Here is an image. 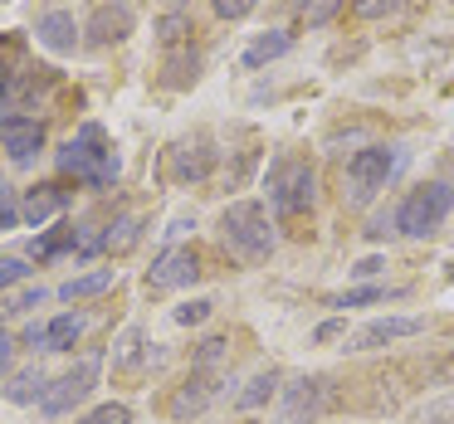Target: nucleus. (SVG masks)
<instances>
[{
    "label": "nucleus",
    "instance_id": "obj_39",
    "mask_svg": "<svg viewBox=\"0 0 454 424\" xmlns=\"http://www.w3.org/2000/svg\"><path fill=\"white\" fill-rule=\"evenodd\" d=\"M11 89H15V73L0 64V98H11Z\"/></svg>",
    "mask_w": 454,
    "mask_h": 424
},
{
    "label": "nucleus",
    "instance_id": "obj_32",
    "mask_svg": "<svg viewBox=\"0 0 454 424\" xmlns=\"http://www.w3.org/2000/svg\"><path fill=\"white\" fill-rule=\"evenodd\" d=\"M386 288H352V293L333 297V307H362V303H381Z\"/></svg>",
    "mask_w": 454,
    "mask_h": 424
},
{
    "label": "nucleus",
    "instance_id": "obj_24",
    "mask_svg": "<svg viewBox=\"0 0 454 424\" xmlns=\"http://www.w3.org/2000/svg\"><path fill=\"white\" fill-rule=\"evenodd\" d=\"M225 351H230L225 336H210V342H200V351H196V361H191V371H215V366L225 361Z\"/></svg>",
    "mask_w": 454,
    "mask_h": 424
},
{
    "label": "nucleus",
    "instance_id": "obj_30",
    "mask_svg": "<svg viewBox=\"0 0 454 424\" xmlns=\"http://www.w3.org/2000/svg\"><path fill=\"white\" fill-rule=\"evenodd\" d=\"M210 5H215L220 20H245V15L259 11V0H210Z\"/></svg>",
    "mask_w": 454,
    "mask_h": 424
},
{
    "label": "nucleus",
    "instance_id": "obj_20",
    "mask_svg": "<svg viewBox=\"0 0 454 424\" xmlns=\"http://www.w3.org/2000/svg\"><path fill=\"white\" fill-rule=\"evenodd\" d=\"M274 390H278V371H259L254 381L235 395V405H239V410H259V405L274 400Z\"/></svg>",
    "mask_w": 454,
    "mask_h": 424
},
{
    "label": "nucleus",
    "instance_id": "obj_17",
    "mask_svg": "<svg viewBox=\"0 0 454 424\" xmlns=\"http://www.w3.org/2000/svg\"><path fill=\"white\" fill-rule=\"evenodd\" d=\"M288 50H294V35H284V30H264V35H259V40L245 50V69H264V64L284 59Z\"/></svg>",
    "mask_w": 454,
    "mask_h": 424
},
{
    "label": "nucleus",
    "instance_id": "obj_25",
    "mask_svg": "<svg viewBox=\"0 0 454 424\" xmlns=\"http://www.w3.org/2000/svg\"><path fill=\"white\" fill-rule=\"evenodd\" d=\"M186 30H191V15L186 11H176V15H167V20H161V44H186Z\"/></svg>",
    "mask_w": 454,
    "mask_h": 424
},
{
    "label": "nucleus",
    "instance_id": "obj_10",
    "mask_svg": "<svg viewBox=\"0 0 454 424\" xmlns=\"http://www.w3.org/2000/svg\"><path fill=\"white\" fill-rule=\"evenodd\" d=\"M0 147L11 151V161L30 166V161L40 157V147H44V127H40L35 118H20V112H11V118H5V127H0Z\"/></svg>",
    "mask_w": 454,
    "mask_h": 424
},
{
    "label": "nucleus",
    "instance_id": "obj_37",
    "mask_svg": "<svg viewBox=\"0 0 454 424\" xmlns=\"http://www.w3.org/2000/svg\"><path fill=\"white\" fill-rule=\"evenodd\" d=\"M342 332H347L342 322H323V327L313 332V342H333V336H342Z\"/></svg>",
    "mask_w": 454,
    "mask_h": 424
},
{
    "label": "nucleus",
    "instance_id": "obj_14",
    "mask_svg": "<svg viewBox=\"0 0 454 424\" xmlns=\"http://www.w3.org/2000/svg\"><path fill=\"white\" fill-rule=\"evenodd\" d=\"M35 40H40L50 54H74L79 50V25H74L69 11H50V15L35 20Z\"/></svg>",
    "mask_w": 454,
    "mask_h": 424
},
{
    "label": "nucleus",
    "instance_id": "obj_36",
    "mask_svg": "<svg viewBox=\"0 0 454 424\" xmlns=\"http://www.w3.org/2000/svg\"><path fill=\"white\" fill-rule=\"evenodd\" d=\"M11 356H15V336H5V332H0V375L11 371Z\"/></svg>",
    "mask_w": 454,
    "mask_h": 424
},
{
    "label": "nucleus",
    "instance_id": "obj_33",
    "mask_svg": "<svg viewBox=\"0 0 454 424\" xmlns=\"http://www.w3.org/2000/svg\"><path fill=\"white\" fill-rule=\"evenodd\" d=\"M381 268H386V258H381V254H366L362 264L352 268V274H356V278H376V274H381Z\"/></svg>",
    "mask_w": 454,
    "mask_h": 424
},
{
    "label": "nucleus",
    "instance_id": "obj_27",
    "mask_svg": "<svg viewBox=\"0 0 454 424\" xmlns=\"http://www.w3.org/2000/svg\"><path fill=\"white\" fill-rule=\"evenodd\" d=\"M25 278H30V264H25V258L0 254V288H15V283H25Z\"/></svg>",
    "mask_w": 454,
    "mask_h": 424
},
{
    "label": "nucleus",
    "instance_id": "obj_5",
    "mask_svg": "<svg viewBox=\"0 0 454 424\" xmlns=\"http://www.w3.org/2000/svg\"><path fill=\"white\" fill-rule=\"evenodd\" d=\"M401 166V151L395 147H362L352 161H347V205H372L376 190H386L391 171Z\"/></svg>",
    "mask_w": 454,
    "mask_h": 424
},
{
    "label": "nucleus",
    "instance_id": "obj_31",
    "mask_svg": "<svg viewBox=\"0 0 454 424\" xmlns=\"http://www.w3.org/2000/svg\"><path fill=\"white\" fill-rule=\"evenodd\" d=\"M83 424H132V410L128 405H98Z\"/></svg>",
    "mask_w": 454,
    "mask_h": 424
},
{
    "label": "nucleus",
    "instance_id": "obj_13",
    "mask_svg": "<svg viewBox=\"0 0 454 424\" xmlns=\"http://www.w3.org/2000/svg\"><path fill=\"white\" fill-rule=\"evenodd\" d=\"M215 395H220V375L215 371H191V381L171 395V414H176V420H191V414L210 410Z\"/></svg>",
    "mask_w": 454,
    "mask_h": 424
},
{
    "label": "nucleus",
    "instance_id": "obj_22",
    "mask_svg": "<svg viewBox=\"0 0 454 424\" xmlns=\"http://www.w3.org/2000/svg\"><path fill=\"white\" fill-rule=\"evenodd\" d=\"M137 229H142V220H137V215H122L118 225H113L108 235H103V249H113V254L132 249V244H137Z\"/></svg>",
    "mask_w": 454,
    "mask_h": 424
},
{
    "label": "nucleus",
    "instance_id": "obj_9",
    "mask_svg": "<svg viewBox=\"0 0 454 424\" xmlns=\"http://www.w3.org/2000/svg\"><path fill=\"white\" fill-rule=\"evenodd\" d=\"M210 166H215V142H210L206 132L181 137L176 147H171V176L176 181H206Z\"/></svg>",
    "mask_w": 454,
    "mask_h": 424
},
{
    "label": "nucleus",
    "instance_id": "obj_3",
    "mask_svg": "<svg viewBox=\"0 0 454 424\" xmlns=\"http://www.w3.org/2000/svg\"><path fill=\"white\" fill-rule=\"evenodd\" d=\"M264 190H269V205L278 210V215H303V210H313V196H317V176L313 166H308L303 157H278L274 166H269L264 176Z\"/></svg>",
    "mask_w": 454,
    "mask_h": 424
},
{
    "label": "nucleus",
    "instance_id": "obj_6",
    "mask_svg": "<svg viewBox=\"0 0 454 424\" xmlns=\"http://www.w3.org/2000/svg\"><path fill=\"white\" fill-rule=\"evenodd\" d=\"M98 356H89V361H79L74 366V371H64L59 381H50V390H44V400H40V410L50 414V420H59V414H69L74 405L83 400V395L93 390V385H98Z\"/></svg>",
    "mask_w": 454,
    "mask_h": 424
},
{
    "label": "nucleus",
    "instance_id": "obj_23",
    "mask_svg": "<svg viewBox=\"0 0 454 424\" xmlns=\"http://www.w3.org/2000/svg\"><path fill=\"white\" fill-rule=\"evenodd\" d=\"M142 351V327H122V336L113 342V366H132Z\"/></svg>",
    "mask_w": 454,
    "mask_h": 424
},
{
    "label": "nucleus",
    "instance_id": "obj_2",
    "mask_svg": "<svg viewBox=\"0 0 454 424\" xmlns=\"http://www.w3.org/2000/svg\"><path fill=\"white\" fill-rule=\"evenodd\" d=\"M54 161H59V171L89 181V186H113V181H118V151H113L108 132H103L98 122H83L79 137H74Z\"/></svg>",
    "mask_w": 454,
    "mask_h": 424
},
{
    "label": "nucleus",
    "instance_id": "obj_19",
    "mask_svg": "<svg viewBox=\"0 0 454 424\" xmlns=\"http://www.w3.org/2000/svg\"><path fill=\"white\" fill-rule=\"evenodd\" d=\"M83 332V317L79 312H59L54 322H44V351H74Z\"/></svg>",
    "mask_w": 454,
    "mask_h": 424
},
{
    "label": "nucleus",
    "instance_id": "obj_18",
    "mask_svg": "<svg viewBox=\"0 0 454 424\" xmlns=\"http://www.w3.org/2000/svg\"><path fill=\"white\" fill-rule=\"evenodd\" d=\"M44 390H50V375H44L40 366H25V371H15V381L5 385V400L30 405V400H44Z\"/></svg>",
    "mask_w": 454,
    "mask_h": 424
},
{
    "label": "nucleus",
    "instance_id": "obj_11",
    "mask_svg": "<svg viewBox=\"0 0 454 424\" xmlns=\"http://www.w3.org/2000/svg\"><path fill=\"white\" fill-rule=\"evenodd\" d=\"M132 25H137V15H132L128 0H108V5H98L89 20V40L93 44H122L132 35Z\"/></svg>",
    "mask_w": 454,
    "mask_h": 424
},
{
    "label": "nucleus",
    "instance_id": "obj_8",
    "mask_svg": "<svg viewBox=\"0 0 454 424\" xmlns=\"http://www.w3.org/2000/svg\"><path fill=\"white\" fill-rule=\"evenodd\" d=\"M200 278V254L191 244H171L157 254V264L147 268V288L152 293H167V288H186Z\"/></svg>",
    "mask_w": 454,
    "mask_h": 424
},
{
    "label": "nucleus",
    "instance_id": "obj_34",
    "mask_svg": "<svg viewBox=\"0 0 454 424\" xmlns=\"http://www.w3.org/2000/svg\"><path fill=\"white\" fill-rule=\"evenodd\" d=\"M44 303V288H35V293H25V297H15L11 307H5V312H30V307H40Z\"/></svg>",
    "mask_w": 454,
    "mask_h": 424
},
{
    "label": "nucleus",
    "instance_id": "obj_12",
    "mask_svg": "<svg viewBox=\"0 0 454 424\" xmlns=\"http://www.w3.org/2000/svg\"><path fill=\"white\" fill-rule=\"evenodd\" d=\"M420 317H376V322H366L362 332L347 342V351H376V346H386V342H401V336H415L420 332Z\"/></svg>",
    "mask_w": 454,
    "mask_h": 424
},
{
    "label": "nucleus",
    "instance_id": "obj_1",
    "mask_svg": "<svg viewBox=\"0 0 454 424\" xmlns=\"http://www.w3.org/2000/svg\"><path fill=\"white\" fill-rule=\"evenodd\" d=\"M220 235H225L230 254L245 258V264H264L274 254V225H269V210L259 200H235L220 215Z\"/></svg>",
    "mask_w": 454,
    "mask_h": 424
},
{
    "label": "nucleus",
    "instance_id": "obj_4",
    "mask_svg": "<svg viewBox=\"0 0 454 424\" xmlns=\"http://www.w3.org/2000/svg\"><path fill=\"white\" fill-rule=\"evenodd\" d=\"M454 210V186L450 181H425L420 190H411V196L401 200V210H395V229L411 239H425L434 235V229L444 225V215Z\"/></svg>",
    "mask_w": 454,
    "mask_h": 424
},
{
    "label": "nucleus",
    "instance_id": "obj_26",
    "mask_svg": "<svg viewBox=\"0 0 454 424\" xmlns=\"http://www.w3.org/2000/svg\"><path fill=\"white\" fill-rule=\"evenodd\" d=\"M210 307H215L210 297H196V303H181L176 312H171V322H181V327H196V322H206V317H210Z\"/></svg>",
    "mask_w": 454,
    "mask_h": 424
},
{
    "label": "nucleus",
    "instance_id": "obj_40",
    "mask_svg": "<svg viewBox=\"0 0 454 424\" xmlns=\"http://www.w3.org/2000/svg\"><path fill=\"white\" fill-rule=\"evenodd\" d=\"M5 200H11V190H5V181H0V205H5Z\"/></svg>",
    "mask_w": 454,
    "mask_h": 424
},
{
    "label": "nucleus",
    "instance_id": "obj_35",
    "mask_svg": "<svg viewBox=\"0 0 454 424\" xmlns=\"http://www.w3.org/2000/svg\"><path fill=\"white\" fill-rule=\"evenodd\" d=\"M391 229H395V215H376L366 235H372V239H386V235H391Z\"/></svg>",
    "mask_w": 454,
    "mask_h": 424
},
{
    "label": "nucleus",
    "instance_id": "obj_15",
    "mask_svg": "<svg viewBox=\"0 0 454 424\" xmlns=\"http://www.w3.org/2000/svg\"><path fill=\"white\" fill-rule=\"evenodd\" d=\"M64 205H69V190H64V186H54V181H44V186L25 190V205H20V220H30V225L40 229L44 220L64 215Z\"/></svg>",
    "mask_w": 454,
    "mask_h": 424
},
{
    "label": "nucleus",
    "instance_id": "obj_29",
    "mask_svg": "<svg viewBox=\"0 0 454 424\" xmlns=\"http://www.w3.org/2000/svg\"><path fill=\"white\" fill-rule=\"evenodd\" d=\"M420 424H454V395H440L420 410Z\"/></svg>",
    "mask_w": 454,
    "mask_h": 424
},
{
    "label": "nucleus",
    "instance_id": "obj_28",
    "mask_svg": "<svg viewBox=\"0 0 454 424\" xmlns=\"http://www.w3.org/2000/svg\"><path fill=\"white\" fill-rule=\"evenodd\" d=\"M405 0H352V11L362 15V20H381V15H395Z\"/></svg>",
    "mask_w": 454,
    "mask_h": 424
},
{
    "label": "nucleus",
    "instance_id": "obj_21",
    "mask_svg": "<svg viewBox=\"0 0 454 424\" xmlns=\"http://www.w3.org/2000/svg\"><path fill=\"white\" fill-rule=\"evenodd\" d=\"M113 288V268H98V274H83V278H69V283L59 288L64 303H74V297H93V293H108Z\"/></svg>",
    "mask_w": 454,
    "mask_h": 424
},
{
    "label": "nucleus",
    "instance_id": "obj_7",
    "mask_svg": "<svg viewBox=\"0 0 454 424\" xmlns=\"http://www.w3.org/2000/svg\"><path fill=\"white\" fill-rule=\"evenodd\" d=\"M333 390H327L323 375H298V381L284 385V405H278V420L284 424H313L317 414L327 410Z\"/></svg>",
    "mask_w": 454,
    "mask_h": 424
},
{
    "label": "nucleus",
    "instance_id": "obj_38",
    "mask_svg": "<svg viewBox=\"0 0 454 424\" xmlns=\"http://www.w3.org/2000/svg\"><path fill=\"white\" fill-rule=\"evenodd\" d=\"M15 220H20V210H15L11 200H5V205H0V235H5V229L15 225Z\"/></svg>",
    "mask_w": 454,
    "mask_h": 424
},
{
    "label": "nucleus",
    "instance_id": "obj_16",
    "mask_svg": "<svg viewBox=\"0 0 454 424\" xmlns=\"http://www.w3.org/2000/svg\"><path fill=\"white\" fill-rule=\"evenodd\" d=\"M196 73H200V54H196V44H171L167 50V59H161V83L167 89H191L196 83Z\"/></svg>",
    "mask_w": 454,
    "mask_h": 424
}]
</instances>
